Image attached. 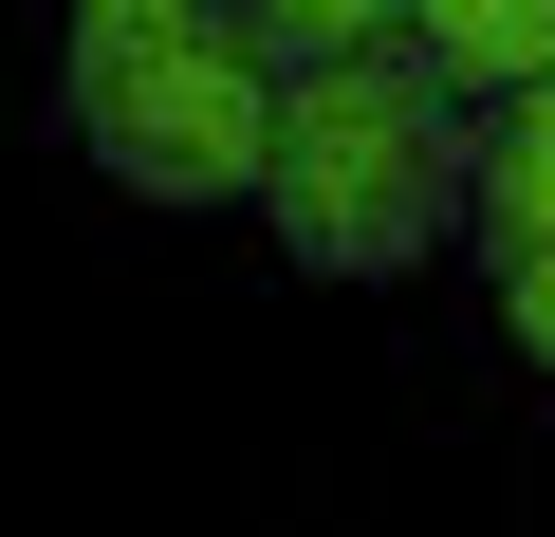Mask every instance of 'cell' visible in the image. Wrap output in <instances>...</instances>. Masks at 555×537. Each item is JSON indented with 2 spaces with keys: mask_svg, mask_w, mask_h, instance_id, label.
<instances>
[{
  "mask_svg": "<svg viewBox=\"0 0 555 537\" xmlns=\"http://www.w3.org/2000/svg\"><path fill=\"white\" fill-rule=\"evenodd\" d=\"M481 186V130H463V75L444 56H278V149H259V204L315 279H408V259L463 222Z\"/></svg>",
  "mask_w": 555,
  "mask_h": 537,
  "instance_id": "cell-1",
  "label": "cell"
},
{
  "mask_svg": "<svg viewBox=\"0 0 555 537\" xmlns=\"http://www.w3.org/2000/svg\"><path fill=\"white\" fill-rule=\"evenodd\" d=\"M75 20H167V0H75Z\"/></svg>",
  "mask_w": 555,
  "mask_h": 537,
  "instance_id": "cell-6",
  "label": "cell"
},
{
  "mask_svg": "<svg viewBox=\"0 0 555 537\" xmlns=\"http://www.w3.org/2000/svg\"><path fill=\"white\" fill-rule=\"evenodd\" d=\"M75 149L149 204H241L278 149V38L222 20V0H167V20H75Z\"/></svg>",
  "mask_w": 555,
  "mask_h": 537,
  "instance_id": "cell-2",
  "label": "cell"
},
{
  "mask_svg": "<svg viewBox=\"0 0 555 537\" xmlns=\"http://www.w3.org/2000/svg\"><path fill=\"white\" fill-rule=\"evenodd\" d=\"M408 38L463 93H518V75H555V0H408Z\"/></svg>",
  "mask_w": 555,
  "mask_h": 537,
  "instance_id": "cell-4",
  "label": "cell"
},
{
  "mask_svg": "<svg viewBox=\"0 0 555 537\" xmlns=\"http://www.w3.org/2000/svg\"><path fill=\"white\" fill-rule=\"evenodd\" d=\"M463 222H481V279H500L518 353L555 371V75H518V93H500V130H481V186H463Z\"/></svg>",
  "mask_w": 555,
  "mask_h": 537,
  "instance_id": "cell-3",
  "label": "cell"
},
{
  "mask_svg": "<svg viewBox=\"0 0 555 537\" xmlns=\"http://www.w3.org/2000/svg\"><path fill=\"white\" fill-rule=\"evenodd\" d=\"M241 20L278 38V56H352V38H389L408 0H241Z\"/></svg>",
  "mask_w": 555,
  "mask_h": 537,
  "instance_id": "cell-5",
  "label": "cell"
}]
</instances>
